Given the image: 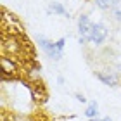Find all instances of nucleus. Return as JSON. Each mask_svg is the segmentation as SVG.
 Returning a JSON list of instances; mask_svg holds the SVG:
<instances>
[{"label": "nucleus", "instance_id": "1", "mask_svg": "<svg viewBox=\"0 0 121 121\" xmlns=\"http://www.w3.org/2000/svg\"><path fill=\"white\" fill-rule=\"evenodd\" d=\"M38 43H40V47H42L52 59H60V57H62L64 43H66L64 38H60L59 42H50V40H47V38L40 36V38H38Z\"/></svg>", "mask_w": 121, "mask_h": 121}, {"label": "nucleus", "instance_id": "12", "mask_svg": "<svg viewBox=\"0 0 121 121\" xmlns=\"http://www.w3.org/2000/svg\"><path fill=\"white\" fill-rule=\"evenodd\" d=\"M119 69H121V68H119Z\"/></svg>", "mask_w": 121, "mask_h": 121}, {"label": "nucleus", "instance_id": "4", "mask_svg": "<svg viewBox=\"0 0 121 121\" xmlns=\"http://www.w3.org/2000/svg\"><path fill=\"white\" fill-rule=\"evenodd\" d=\"M97 78L102 81V83H106L109 86H116L118 85V78L114 74H109V73H102V71H99L97 73Z\"/></svg>", "mask_w": 121, "mask_h": 121}, {"label": "nucleus", "instance_id": "7", "mask_svg": "<svg viewBox=\"0 0 121 121\" xmlns=\"http://www.w3.org/2000/svg\"><path fill=\"white\" fill-rule=\"evenodd\" d=\"M50 10H54L56 14H60V16H66V14H68V10H66L59 2H54V4L50 5Z\"/></svg>", "mask_w": 121, "mask_h": 121}, {"label": "nucleus", "instance_id": "9", "mask_svg": "<svg viewBox=\"0 0 121 121\" xmlns=\"http://www.w3.org/2000/svg\"><path fill=\"white\" fill-rule=\"evenodd\" d=\"M76 99H78L80 102H86V99H85L83 95H80V93H78V95H76Z\"/></svg>", "mask_w": 121, "mask_h": 121}, {"label": "nucleus", "instance_id": "11", "mask_svg": "<svg viewBox=\"0 0 121 121\" xmlns=\"http://www.w3.org/2000/svg\"><path fill=\"white\" fill-rule=\"evenodd\" d=\"M90 121H99V119H90Z\"/></svg>", "mask_w": 121, "mask_h": 121}, {"label": "nucleus", "instance_id": "6", "mask_svg": "<svg viewBox=\"0 0 121 121\" xmlns=\"http://www.w3.org/2000/svg\"><path fill=\"white\" fill-rule=\"evenodd\" d=\"M112 16L116 21H121V0H116V4L112 5Z\"/></svg>", "mask_w": 121, "mask_h": 121}, {"label": "nucleus", "instance_id": "3", "mask_svg": "<svg viewBox=\"0 0 121 121\" xmlns=\"http://www.w3.org/2000/svg\"><path fill=\"white\" fill-rule=\"evenodd\" d=\"M107 38V30H106V26L100 24V23H97V24H93V30H92V38H90V42L93 43H97V45H100V43L104 42Z\"/></svg>", "mask_w": 121, "mask_h": 121}, {"label": "nucleus", "instance_id": "10", "mask_svg": "<svg viewBox=\"0 0 121 121\" xmlns=\"http://www.w3.org/2000/svg\"><path fill=\"white\" fill-rule=\"evenodd\" d=\"M100 121H111V118H104V119H100Z\"/></svg>", "mask_w": 121, "mask_h": 121}, {"label": "nucleus", "instance_id": "5", "mask_svg": "<svg viewBox=\"0 0 121 121\" xmlns=\"http://www.w3.org/2000/svg\"><path fill=\"white\" fill-rule=\"evenodd\" d=\"M99 9H112V5L116 4V0H93Z\"/></svg>", "mask_w": 121, "mask_h": 121}, {"label": "nucleus", "instance_id": "8", "mask_svg": "<svg viewBox=\"0 0 121 121\" xmlns=\"http://www.w3.org/2000/svg\"><path fill=\"white\" fill-rule=\"evenodd\" d=\"M85 114H86V116H88L90 119H93V118L97 116V104H95V102H92L90 106L86 107V111H85Z\"/></svg>", "mask_w": 121, "mask_h": 121}, {"label": "nucleus", "instance_id": "2", "mask_svg": "<svg viewBox=\"0 0 121 121\" xmlns=\"http://www.w3.org/2000/svg\"><path fill=\"white\" fill-rule=\"evenodd\" d=\"M78 28H80V42H90L92 38V30H93V23L88 19V16H81L78 19Z\"/></svg>", "mask_w": 121, "mask_h": 121}]
</instances>
